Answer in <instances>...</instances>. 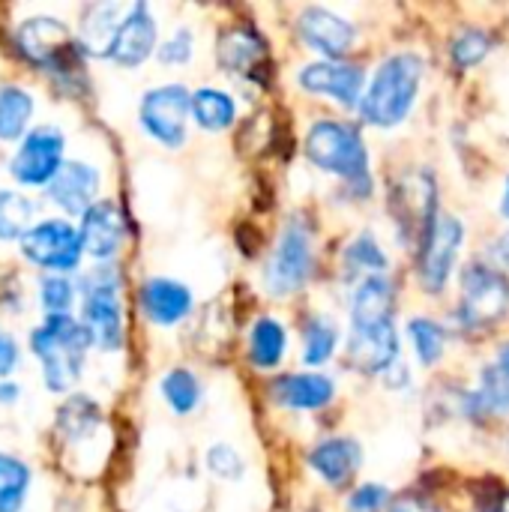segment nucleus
Returning <instances> with one entry per match:
<instances>
[{
	"label": "nucleus",
	"mask_w": 509,
	"mask_h": 512,
	"mask_svg": "<svg viewBox=\"0 0 509 512\" xmlns=\"http://www.w3.org/2000/svg\"><path fill=\"white\" fill-rule=\"evenodd\" d=\"M159 390H162L165 405H168L174 414H180V417L192 414V411L201 405V381H198L195 372H189V369H180V366H177V369L165 372L162 381H159Z\"/></svg>",
	"instance_id": "nucleus-32"
},
{
	"label": "nucleus",
	"mask_w": 509,
	"mask_h": 512,
	"mask_svg": "<svg viewBox=\"0 0 509 512\" xmlns=\"http://www.w3.org/2000/svg\"><path fill=\"white\" fill-rule=\"evenodd\" d=\"M423 84V60L411 51L387 57L360 102V117L378 129H393L414 111Z\"/></svg>",
	"instance_id": "nucleus-3"
},
{
	"label": "nucleus",
	"mask_w": 509,
	"mask_h": 512,
	"mask_svg": "<svg viewBox=\"0 0 509 512\" xmlns=\"http://www.w3.org/2000/svg\"><path fill=\"white\" fill-rule=\"evenodd\" d=\"M297 30L312 51L324 54V60H342L357 39L354 24L327 6H306L297 18Z\"/></svg>",
	"instance_id": "nucleus-18"
},
{
	"label": "nucleus",
	"mask_w": 509,
	"mask_h": 512,
	"mask_svg": "<svg viewBox=\"0 0 509 512\" xmlns=\"http://www.w3.org/2000/svg\"><path fill=\"white\" fill-rule=\"evenodd\" d=\"M216 57L228 72H249L264 57V42L255 30H231L219 39Z\"/></svg>",
	"instance_id": "nucleus-31"
},
{
	"label": "nucleus",
	"mask_w": 509,
	"mask_h": 512,
	"mask_svg": "<svg viewBox=\"0 0 509 512\" xmlns=\"http://www.w3.org/2000/svg\"><path fill=\"white\" fill-rule=\"evenodd\" d=\"M501 216L509 222V177H507V186H504V195H501Z\"/></svg>",
	"instance_id": "nucleus-46"
},
{
	"label": "nucleus",
	"mask_w": 509,
	"mask_h": 512,
	"mask_svg": "<svg viewBox=\"0 0 509 512\" xmlns=\"http://www.w3.org/2000/svg\"><path fill=\"white\" fill-rule=\"evenodd\" d=\"M390 504V492L387 486L378 483H363L351 492L348 498V512H381Z\"/></svg>",
	"instance_id": "nucleus-40"
},
{
	"label": "nucleus",
	"mask_w": 509,
	"mask_h": 512,
	"mask_svg": "<svg viewBox=\"0 0 509 512\" xmlns=\"http://www.w3.org/2000/svg\"><path fill=\"white\" fill-rule=\"evenodd\" d=\"M459 321L468 330L492 327L509 315V276L492 264H468L462 270V294H459Z\"/></svg>",
	"instance_id": "nucleus-8"
},
{
	"label": "nucleus",
	"mask_w": 509,
	"mask_h": 512,
	"mask_svg": "<svg viewBox=\"0 0 509 512\" xmlns=\"http://www.w3.org/2000/svg\"><path fill=\"white\" fill-rule=\"evenodd\" d=\"M12 48L27 66L45 72L60 90L72 93L81 87L87 54L81 51L66 21H60L57 15L39 12L18 21L12 30Z\"/></svg>",
	"instance_id": "nucleus-1"
},
{
	"label": "nucleus",
	"mask_w": 509,
	"mask_h": 512,
	"mask_svg": "<svg viewBox=\"0 0 509 512\" xmlns=\"http://www.w3.org/2000/svg\"><path fill=\"white\" fill-rule=\"evenodd\" d=\"M138 303H141L144 318L153 321L156 327H177L180 321L192 315L195 297L183 282L171 276H153L141 285Z\"/></svg>",
	"instance_id": "nucleus-20"
},
{
	"label": "nucleus",
	"mask_w": 509,
	"mask_h": 512,
	"mask_svg": "<svg viewBox=\"0 0 509 512\" xmlns=\"http://www.w3.org/2000/svg\"><path fill=\"white\" fill-rule=\"evenodd\" d=\"M36 300L42 309V318H57V315H72L78 306V282L72 276H42L36 285Z\"/></svg>",
	"instance_id": "nucleus-33"
},
{
	"label": "nucleus",
	"mask_w": 509,
	"mask_h": 512,
	"mask_svg": "<svg viewBox=\"0 0 509 512\" xmlns=\"http://www.w3.org/2000/svg\"><path fill=\"white\" fill-rule=\"evenodd\" d=\"M489 51H492V39H489L486 30H477V27L462 30V33L453 39V48H450L453 63L462 66V69H471V66L483 63V60L489 57Z\"/></svg>",
	"instance_id": "nucleus-37"
},
{
	"label": "nucleus",
	"mask_w": 509,
	"mask_h": 512,
	"mask_svg": "<svg viewBox=\"0 0 509 512\" xmlns=\"http://www.w3.org/2000/svg\"><path fill=\"white\" fill-rule=\"evenodd\" d=\"M30 489H33L30 465L15 453L0 450V512H24Z\"/></svg>",
	"instance_id": "nucleus-29"
},
{
	"label": "nucleus",
	"mask_w": 509,
	"mask_h": 512,
	"mask_svg": "<svg viewBox=\"0 0 509 512\" xmlns=\"http://www.w3.org/2000/svg\"><path fill=\"white\" fill-rule=\"evenodd\" d=\"M192 117V93L183 84L150 87L138 102L141 129L162 147L177 150L186 144V129Z\"/></svg>",
	"instance_id": "nucleus-11"
},
{
	"label": "nucleus",
	"mask_w": 509,
	"mask_h": 512,
	"mask_svg": "<svg viewBox=\"0 0 509 512\" xmlns=\"http://www.w3.org/2000/svg\"><path fill=\"white\" fill-rule=\"evenodd\" d=\"M156 51H159V24L153 18V9L147 3L126 6V15L117 27L108 60L123 69H135Z\"/></svg>",
	"instance_id": "nucleus-14"
},
{
	"label": "nucleus",
	"mask_w": 509,
	"mask_h": 512,
	"mask_svg": "<svg viewBox=\"0 0 509 512\" xmlns=\"http://www.w3.org/2000/svg\"><path fill=\"white\" fill-rule=\"evenodd\" d=\"M126 9L117 6V3H93L81 12V24H78V45L87 57H105L108 60V51L114 45V36H117V27L123 21Z\"/></svg>",
	"instance_id": "nucleus-23"
},
{
	"label": "nucleus",
	"mask_w": 509,
	"mask_h": 512,
	"mask_svg": "<svg viewBox=\"0 0 509 512\" xmlns=\"http://www.w3.org/2000/svg\"><path fill=\"white\" fill-rule=\"evenodd\" d=\"M387 255L381 249V243L375 240V234H360L348 249H345V273L348 276H360L372 279V276H384L387 270Z\"/></svg>",
	"instance_id": "nucleus-34"
},
{
	"label": "nucleus",
	"mask_w": 509,
	"mask_h": 512,
	"mask_svg": "<svg viewBox=\"0 0 509 512\" xmlns=\"http://www.w3.org/2000/svg\"><path fill=\"white\" fill-rule=\"evenodd\" d=\"M465 243V225L456 216H438L426 243L420 246V285L426 294H441L453 276L456 258Z\"/></svg>",
	"instance_id": "nucleus-12"
},
{
	"label": "nucleus",
	"mask_w": 509,
	"mask_h": 512,
	"mask_svg": "<svg viewBox=\"0 0 509 512\" xmlns=\"http://www.w3.org/2000/svg\"><path fill=\"white\" fill-rule=\"evenodd\" d=\"M333 396H336V384L318 372L285 375L273 384L276 405L288 411H321L333 402Z\"/></svg>",
	"instance_id": "nucleus-22"
},
{
	"label": "nucleus",
	"mask_w": 509,
	"mask_h": 512,
	"mask_svg": "<svg viewBox=\"0 0 509 512\" xmlns=\"http://www.w3.org/2000/svg\"><path fill=\"white\" fill-rule=\"evenodd\" d=\"M285 351H288V333L285 327L270 318V315H261L252 330H249V363L261 372H273L282 366L285 360Z\"/></svg>",
	"instance_id": "nucleus-26"
},
{
	"label": "nucleus",
	"mask_w": 509,
	"mask_h": 512,
	"mask_svg": "<svg viewBox=\"0 0 509 512\" xmlns=\"http://www.w3.org/2000/svg\"><path fill=\"white\" fill-rule=\"evenodd\" d=\"M18 249H21L24 261L30 267H36L42 276H72L81 270V261H84L81 231L66 216L39 219L24 234Z\"/></svg>",
	"instance_id": "nucleus-6"
},
{
	"label": "nucleus",
	"mask_w": 509,
	"mask_h": 512,
	"mask_svg": "<svg viewBox=\"0 0 509 512\" xmlns=\"http://www.w3.org/2000/svg\"><path fill=\"white\" fill-rule=\"evenodd\" d=\"M39 222L36 201L21 189H0V243H21Z\"/></svg>",
	"instance_id": "nucleus-27"
},
{
	"label": "nucleus",
	"mask_w": 509,
	"mask_h": 512,
	"mask_svg": "<svg viewBox=\"0 0 509 512\" xmlns=\"http://www.w3.org/2000/svg\"><path fill=\"white\" fill-rule=\"evenodd\" d=\"M303 147L315 168L369 192V153L357 126L345 120H318L309 126Z\"/></svg>",
	"instance_id": "nucleus-5"
},
{
	"label": "nucleus",
	"mask_w": 509,
	"mask_h": 512,
	"mask_svg": "<svg viewBox=\"0 0 509 512\" xmlns=\"http://www.w3.org/2000/svg\"><path fill=\"white\" fill-rule=\"evenodd\" d=\"M27 348L39 366L45 390L54 396H72L75 384L84 375L87 351L93 348V339L78 321V315H57V318H42L30 330Z\"/></svg>",
	"instance_id": "nucleus-2"
},
{
	"label": "nucleus",
	"mask_w": 509,
	"mask_h": 512,
	"mask_svg": "<svg viewBox=\"0 0 509 512\" xmlns=\"http://www.w3.org/2000/svg\"><path fill=\"white\" fill-rule=\"evenodd\" d=\"M390 213L405 243L423 246L438 222V183L429 171H408L390 192Z\"/></svg>",
	"instance_id": "nucleus-9"
},
{
	"label": "nucleus",
	"mask_w": 509,
	"mask_h": 512,
	"mask_svg": "<svg viewBox=\"0 0 509 512\" xmlns=\"http://www.w3.org/2000/svg\"><path fill=\"white\" fill-rule=\"evenodd\" d=\"M312 267H315L312 234L300 219H288L279 234V243L273 249V258L267 261V270H264L267 294H273V297L297 294L309 282Z\"/></svg>",
	"instance_id": "nucleus-10"
},
{
	"label": "nucleus",
	"mask_w": 509,
	"mask_h": 512,
	"mask_svg": "<svg viewBox=\"0 0 509 512\" xmlns=\"http://www.w3.org/2000/svg\"><path fill=\"white\" fill-rule=\"evenodd\" d=\"M54 435L60 450L69 456H84V450H96L99 438L105 435V414L96 399L84 393H72L54 411Z\"/></svg>",
	"instance_id": "nucleus-13"
},
{
	"label": "nucleus",
	"mask_w": 509,
	"mask_h": 512,
	"mask_svg": "<svg viewBox=\"0 0 509 512\" xmlns=\"http://www.w3.org/2000/svg\"><path fill=\"white\" fill-rule=\"evenodd\" d=\"M18 366H21V348H18L15 336L0 327V381L9 378Z\"/></svg>",
	"instance_id": "nucleus-41"
},
{
	"label": "nucleus",
	"mask_w": 509,
	"mask_h": 512,
	"mask_svg": "<svg viewBox=\"0 0 509 512\" xmlns=\"http://www.w3.org/2000/svg\"><path fill=\"white\" fill-rule=\"evenodd\" d=\"M339 345V327L330 318H312L303 330V363L318 369L327 360H333Z\"/></svg>",
	"instance_id": "nucleus-35"
},
{
	"label": "nucleus",
	"mask_w": 509,
	"mask_h": 512,
	"mask_svg": "<svg viewBox=\"0 0 509 512\" xmlns=\"http://www.w3.org/2000/svg\"><path fill=\"white\" fill-rule=\"evenodd\" d=\"M348 360L354 369L366 375H390L399 369V336L393 321L375 327H351L348 336Z\"/></svg>",
	"instance_id": "nucleus-19"
},
{
	"label": "nucleus",
	"mask_w": 509,
	"mask_h": 512,
	"mask_svg": "<svg viewBox=\"0 0 509 512\" xmlns=\"http://www.w3.org/2000/svg\"><path fill=\"white\" fill-rule=\"evenodd\" d=\"M66 165V135L54 123L33 126L12 150L6 171L24 189H48Z\"/></svg>",
	"instance_id": "nucleus-7"
},
{
	"label": "nucleus",
	"mask_w": 509,
	"mask_h": 512,
	"mask_svg": "<svg viewBox=\"0 0 509 512\" xmlns=\"http://www.w3.org/2000/svg\"><path fill=\"white\" fill-rule=\"evenodd\" d=\"M477 405L492 414H509V342L498 348L495 360L483 369Z\"/></svg>",
	"instance_id": "nucleus-30"
},
{
	"label": "nucleus",
	"mask_w": 509,
	"mask_h": 512,
	"mask_svg": "<svg viewBox=\"0 0 509 512\" xmlns=\"http://www.w3.org/2000/svg\"><path fill=\"white\" fill-rule=\"evenodd\" d=\"M99 189H102V174L96 165H90L84 159H66V165L51 180L45 195L57 210L81 219L99 201Z\"/></svg>",
	"instance_id": "nucleus-17"
},
{
	"label": "nucleus",
	"mask_w": 509,
	"mask_h": 512,
	"mask_svg": "<svg viewBox=\"0 0 509 512\" xmlns=\"http://www.w3.org/2000/svg\"><path fill=\"white\" fill-rule=\"evenodd\" d=\"M36 99L27 87L6 81L0 84V141L18 144L33 129Z\"/></svg>",
	"instance_id": "nucleus-25"
},
{
	"label": "nucleus",
	"mask_w": 509,
	"mask_h": 512,
	"mask_svg": "<svg viewBox=\"0 0 509 512\" xmlns=\"http://www.w3.org/2000/svg\"><path fill=\"white\" fill-rule=\"evenodd\" d=\"M477 510L480 512H509V489H501V486L489 489V492L480 498Z\"/></svg>",
	"instance_id": "nucleus-42"
},
{
	"label": "nucleus",
	"mask_w": 509,
	"mask_h": 512,
	"mask_svg": "<svg viewBox=\"0 0 509 512\" xmlns=\"http://www.w3.org/2000/svg\"><path fill=\"white\" fill-rule=\"evenodd\" d=\"M366 72L345 60H318L300 69V87L315 96H327L345 108H360Z\"/></svg>",
	"instance_id": "nucleus-15"
},
{
	"label": "nucleus",
	"mask_w": 509,
	"mask_h": 512,
	"mask_svg": "<svg viewBox=\"0 0 509 512\" xmlns=\"http://www.w3.org/2000/svg\"><path fill=\"white\" fill-rule=\"evenodd\" d=\"M207 468H210L213 477L228 480V483H237L246 474L243 456L234 447H228V444H216V447L207 450Z\"/></svg>",
	"instance_id": "nucleus-38"
},
{
	"label": "nucleus",
	"mask_w": 509,
	"mask_h": 512,
	"mask_svg": "<svg viewBox=\"0 0 509 512\" xmlns=\"http://www.w3.org/2000/svg\"><path fill=\"white\" fill-rule=\"evenodd\" d=\"M192 54H195V36H192L189 27H177V30L159 45V51H156V57H159L165 66H183V63L192 60Z\"/></svg>",
	"instance_id": "nucleus-39"
},
{
	"label": "nucleus",
	"mask_w": 509,
	"mask_h": 512,
	"mask_svg": "<svg viewBox=\"0 0 509 512\" xmlns=\"http://www.w3.org/2000/svg\"><path fill=\"white\" fill-rule=\"evenodd\" d=\"M408 336L414 345V354L423 366H435L441 363L444 351H447V333L438 321L432 318H411L408 321Z\"/></svg>",
	"instance_id": "nucleus-36"
},
{
	"label": "nucleus",
	"mask_w": 509,
	"mask_h": 512,
	"mask_svg": "<svg viewBox=\"0 0 509 512\" xmlns=\"http://www.w3.org/2000/svg\"><path fill=\"white\" fill-rule=\"evenodd\" d=\"M120 270L117 264H93L78 279V321L93 339L99 351H120L126 336L123 300H120Z\"/></svg>",
	"instance_id": "nucleus-4"
},
{
	"label": "nucleus",
	"mask_w": 509,
	"mask_h": 512,
	"mask_svg": "<svg viewBox=\"0 0 509 512\" xmlns=\"http://www.w3.org/2000/svg\"><path fill=\"white\" fill-rule=\"evenodd\" d=\"M21 399V384L12 381V378H3L0 381V408H9Z\"/></svg>",
	"instance_id": "nucleus-44"
},
{
	"label": "nucleus",
	"mask_w": 509,
	"mask_h": 512,
	"mask_svg": "<svg viewBox=\"0 0 509 512\" xmlns=\"http://www.w3.org/2000/svg\"><path fill=\"white\" fill-rule=\"evenodd\" d=\"M396 309V294L393 282L387 276H372L363 279L354 291L351 300V327H375V324H390Z\"/></svg>",
	"instance_id": "nucleus-24"
},
{
	"label": "nucleus",
	"mask_w": 509,
	"mask_h": 512,
	"mask_svg": "<svg viewBox=\"0 0 509 512\" xmlns=\"http://www.w3.org/2000/svg\"><path fill=\"white\" fill-rule=\"evenodd\" d=\"M84 255L96 264H111L126 243V219L123 210L111 198H99L81 219H78Z\"/></svg>",
	"instance_id": "nucleus-16"
},
{
	"label": "nucleus",
	"mask_w": 509,
	"mask_h": 512,
	"mask_svg": "<svg viewBox=\"0 0 509 512\" xmlns=\"http://www.w3.org/2000/svg\"><path fill=\"white\" fill-rule=\"evenodd\" d=\"M312 471L333 489L348 486L363 468V447L354 438H327L309 453Z\"/></svg>",
	"instance_id": "nucleus-21"
},
{
	"label": "nucleus",
	"mask_w": 509,
	"mask_h": 512,
	"mask_svg": "<svg viewBox=\"0 0 509 512\" xmlns=\"http://www.w3.org/2000/svg\"><path fill=\"white\" fill-rule=\"evenodd\" d=\"M390 512H441L432 501L420 498V495H405L399 501L390 504Z\"/></svg>",
	"instance_id": "nucleus-43"
},
{
	"label": "nucleus",
	"mask_w": 509,
	"mask_h": 512,
	"mask_svg": "<svg viewBox=\"0 0 509 512\" xmlns=\"http://www.w3.org/2000/svg\"><path fill=\"white\" fill-rule=\"evenodd\" d=\"M192 120L207 132H225L237 120V102L219 87H198L192 93Z\"/></svg>",
	"instance_id": "nucleus-28"
},
{
	"label": "nucleus",
	"mask_w": 509,
	"mask_h": 512,
	"mask_svg": "<svg viewBox=\"0 0 509 512\" xmlns=\"http://www.w3.org/2000/svg\"><path fill=\"white\" fill-rule=\"evenodd\" d=\"M495 252H498L501 264H504V267H509V231L498 237V246H495Z\"/></svg>",
	"instance_id": "nucleus-45"
}]
</instances>
